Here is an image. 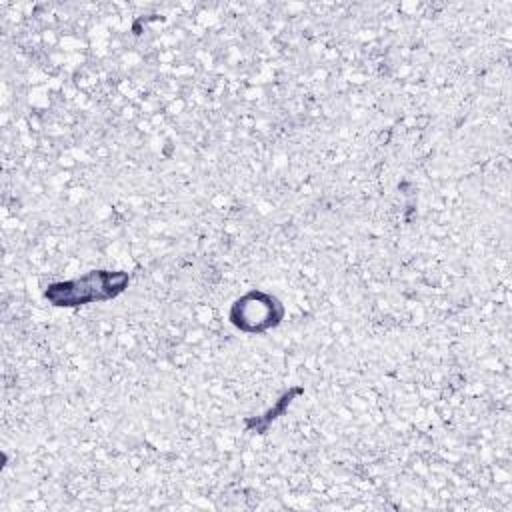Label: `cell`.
Returning a JSON list of instances; mask_svg holds the SVG:
<instances>
[{
    "label": "cell",
    "instance_id": "obj_1",
    "mask_svg": "<svg viewBox=\"0 0 512 512\" xmlns=\"http://www.w3.org/2000/svg\"><path fill=\"white\" fill-rule=\"evenodd\" d=\"M128 282L130 276L126 272L92 270L80 278L50 284L44 296L54 306H82L118 296L128 286Z\"/></svg>",
    "mask_w": 512,
    "mask_h": 512
}]
</instances>
